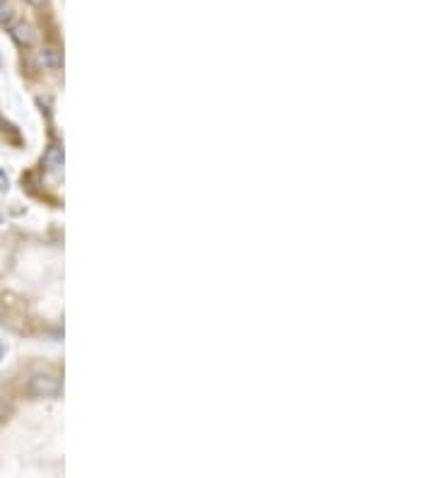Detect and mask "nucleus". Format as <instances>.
I'll return each mask as SVG.
<instances>
[{"label": "nucleus", "mask_w": 435, "mask_h": 478, "mask_svg": "<svg viewBox=\"0 0 435 478\" xmlns=\"http://www.w3.org/2000/svg\"><path fill=\"white\" fill-rule=\"evenodd\" d=\"M30 391L34 396H54L61 391V380L56 372H36L30 380Z\"/></svg>", "instance_id": "1"}, {"label": "nucleus", "mask_w": 435, "mask_h": 478, "mask_svg": "<svg viewBox=\"0 0 435 478\" xmlns=\"http://www.w3.org/2000/svg\"><path fill=\"white\" fill-rule=\"evenodd\" d=\"M10 30H12L10 32L12 39H15L20 46H25V49H30V46L36 44V30L30 25V22H15Z\"/></svg>", "instance_id": "2"}, {"label": "nucleus", "mask_w": 435, "mask_h": 478, "mask_svg": "<svg viewBox=\"0 0 435 478\" xmlns=\"http://www.w3.org/2000/svg\"><path fill=\"white\" fill-rule=\"evenodd\" d=\"M17 22V8L12 6L10 0H0V25L12 27Z\"/></svg>", "instance_id": "3"}, {"label": "nucleus", "mask_w": 435, "mask_h": 478, "mask_svg": "<svg viewBox=\"0 0 435 478\" xmlns=\"http://www.w3.org/2000/svg\"><path fill=\"white\" fill-rule=\"evenodd\" d=\"M39 61L44 63V68H59V65H61V54L56 49H44L39 54Z\"/></svg>", "instance_id": "4"}, {"label": "nucleus", "mask_w": 435, "mask_h": 478, "mask_svg": "<svg viewBox=\"0 0 435 478\" xmlns=\"http://www.w3.org/2000/svg\"><path fill=\"white\" fill-rule=\"evenodd\" d=\"M6 418V404H3V399H0V420Z\"/></svg>", "instance_id": "5"}, {"label": "nucleus", "mask_w": 435, "mask_h": 478, "mask_svg": "<svg viewBox=\"0 0 435 478\" xmlns=\"http://www.w3.org/2000/svg\"><path fill=\"white\" fill-rule=\"evenodd\" d=\"M30 3H32V6H44L46 0H30Z\"/></svg>", "instance_id": "6"}, {"label": "nucleus", "mask_w": 435, "mask_h": 478, "mask_svg": "<svg viewBox=\"0 0 435 478\" xmlns=\"http://www.w3.org/2000/svg\"><path fill=\"white\" fill-rule=\"evenodd\" d=\"M0 355H3V343H0Z\"/></svg>", "instance_id": "7"}]
</instances>
